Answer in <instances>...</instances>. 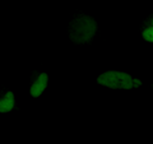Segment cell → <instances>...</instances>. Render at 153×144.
<instances>
[{
	"instance_id": "obj_3",
	"label": "cell",
	"mask_w": 153,
	"mask_h": 144,
	"mask_svg": "<svg viewBox=\"0 0 153 144\" xmlns=\"http://www.w3.org/2000/svg\"><path fill=\"white\" fill-rule=\"evenodd\" d=\"M47 82H49V75H47L46 73L40 74L37 80L32 84V87H31L32 97H38V96H41L42 93H44V91L47 87Z\"/></svg>"
},
{
	"instance_id": "obj_5",
	"label": "cell",
	"mask_w": 153,
	"mask_h": 144,
	"mask_svg": "<svg viewBox=\"0 0 153 144\" xmlns=\"http://www.w3.org/2000/svg\"><path fill=\"white\" fill-rule=\"evenodd\" d=\"M143 38L148 42H153V22H152V26L143 32Z\"/></svg>"
},
{
	"instance_id": "obj_4",
	"label": "cell",
	"mask_w": 153,
	"mask_h": 144,
	"mask_svg": "<svg viewBox=\"0 0 153 144\" xmlns=\"http://www.w3.org/2000/svg\"><path fill=\"white\" fill-rule=\"evenodd\" d=\"M14 107V93L8 92L5 97L0 99V112H9Z\"/></svg>"
},
{
	"instance_id": "obj_2",
	"label": "cell",
	"mask_w": 153,
	"mask_h": 144,
	"mask_svg": "<svg viewBox=\"0 0 153 144\" xmlns=\"http://www.w3.org/2000/svg\"><path fill=\"white\" fill-rule=\"evenodd\" d=\"M97 83L112 89H130L134 87V79L123 71H106L97 78Z\"/></svg>"
},
{
	"instance_id": "obj_1",
	"label": "cell",
	"mask_w": 153,
	"mask_h": 144,
	"mask_svg": "<svg viewBox=\"0 0 153 144\" xmlns=\"http://www.w3.org/2000/svg\"><path fill=\"white\" fill-rule=\"evenodd\" d=\"M97 24L88 16H79L73 19L69 26V37L75 44H85L94 36Z\"/></svg>"
},
{
	"instance_id": "obj_6",
	"label": "cell",
	"mask_w": 153,
	"mask_h": 144,
	"mask_svg": "<svg viewBox=\"0 0 153 144\" xmlns=\"http://www.w3.org/2000/svg\"><path fill=\"white\" fill-rule=\"evenodd\" d=\"M134 85H140V80H138V79H134Z\"/></svg>"
}]
</instances>
